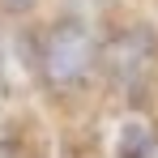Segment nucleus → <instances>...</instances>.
Masks as SVG:
<instances>
[{
    "label": "nucleus",
    "instance_id": "obj_4",
    "mask_svg": "<svg viewBox=\"0 0 158 158\" xmlns=\"http://www.w3.org/2000/svg\"><path fill=\"white\" fill-rule=\"evenodd\" d=\"M0 4H4V9H30L34 0H0Z\"/></svg>",
    "mask_w": 158,
    "mask_h": 158
},
{
    "label": "nucleus",
    "instance_id": "obj_2",
    "mask_svg": "<svg viewBox=\"0 0 158 158\" xmlns=\"http://www.w3.org/2000/svg\"><path fill=\"white\" fill-rule=\"evenodd\" d=\"M150 64H154V39L145 30H132L124 39H115V47H111V73L124 85V94H141L145 90Z\"/></svg>",
    "mask_w": 158,
    "mask_h": 158
},
{
    "label": "nucleus",
    "instance_id": "obj_3",
    "mask_svg": "<svg viewBox=\"0 0 158 158\" xmlns=\"http://www.w3.org/2000/svg\"><path fill=\"white\" fill-rule=\"evenodd\" d=\"M120 158H150V132L141 124H128L120 132Z\"/></svg>",
    "mask_w": 158,
    "mask_h": 158
},
{
    "label": "nucleus",
    "instance_id": "obj_1",
    "mask_svg": "<svg viewBox=\"0 0 158 158\" xmlns=\"http://www.w3.org/2000/svg\"><path fill=\"white\" fill-rule=\"evenodd\" d=\"M43 64H47V77H52L56 85H77V81H85L90 64H94L90 30L77 26V22L56 26L52 39H47V52H43Z\"/></svg>",
    "mask_w": 158,
    "mask_h": 158
}]
</instances>
